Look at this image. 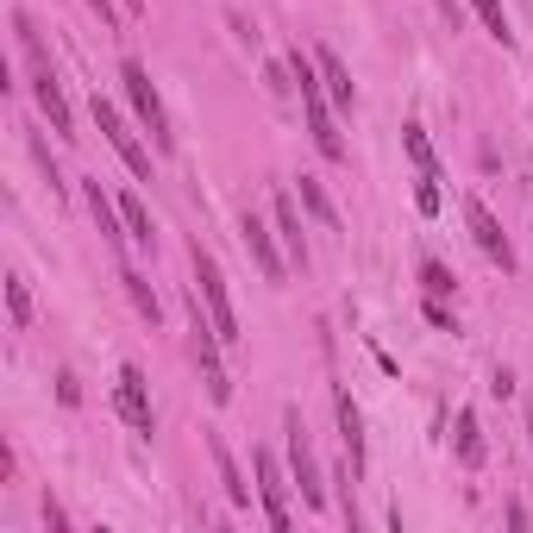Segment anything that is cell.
Here are the masks:
<instances>
[{
  "mask_svg": "<svg viewBox=\"0 0 533 533\" xmlns=\"http://www.w3.org/2000/svg\"><path fill=\"white\" fill-rule=\"evenodd\" d=\"M301 207H308V214H314L320 226H327V233H333V226H339V214H333V201L320 195V182H314V176H301Z\"/></svg>",
  "mask_w": 533,
  "mask_h": 533,
  "instance_id": "7402d4cb",
  "label": "cell"
},
{
  "mask_svg": "<svg viewBox=\"0 0 533 533\" xmlns=\"http://www.w3.org/2000/svg\"><path fill=\"white\" fill-rule=\"evenodd\" d=\"M120 283H126V295H132V308H138V314H145L151 327H157V314H164V308H157V289H151V283H145V276H138L132 264H120Z\"/></svg>",
  "mask_w": 533,
  "mask_h": 533,
  "instance_id": "ffe728a7",
  "label": "cell"
},
{
  "mask_svg": "<svg viewBox=\"0 0 533 533\" xmlns=\"http://www.w3.org/2000/svg\"><path fill=\"white\" fill-rule=\"evenodd\" d=\"M245 245H251V258H258V270L270 276V283H283L289 264H283V251H276V233L264 220H245Z\"/></svg>",
  "mask_w": 533,
  "mask_h": 533,
  "instance_id": "7c38bea8",
  "label": "cell"
},
{
  "mask_svg": "<svg viewBox=\"0 0 533 533\" xmlns=\"http://www.w3.org/2000/svg\"><path fill=\"white\" fill-rule=\"evenodd\" d=\"M113 408H120V421L132 433H157V408H151V383L138 364H120V377H113Z\"/></svg>",
  "mask_w": 533,
  "mask_h": 533,
  "instance_id": "52a82bcc",
  "label": "cell"
},
{
  "mask_svg": "<svg viewBox=\"0 0 533 533\" xmlns=\"http://www.w3.org/2000/svg\"><path fill=\"white\" fill-rule=\"evenodd\" d=\"M13 32H19V51H26V82H32L38 113L51 120V132L76 138V113H69V101H63V82H57L51 57H44V44H38V32H32V19H26V13H13Z\"/></svg>",
  "mask_w": 533,
  "mask_h": 533,
  "instance_id": "6da1fadb",
  "label": "cell"
},
{
  "mask_svg": "<svg viewBox=\"0 0 533 533\" xmlns=\"http://www.w3.org/2000/svg\"><path fill=\"white\" fill-rule=\"evenodd\" d=\"M289 76H295V88H301V113H308V132H314V151L320 157H345V138H339V126H333V95H327V82H320V63H308V57H289Z\"/></svg>",
  "mask_w": 533,
  "mask_h": 533,
  "instance_id": "7a4b0ae2",
  "label": "cell"
},
{
  "mask_svg": "<svg viewBox=\"0 0 533 533\" xmlns=\"http://www.w3.org/2000/svg\"><path fill=\"white\" fill-rule=\"evenodd\" d=\"M207 446H214V465H220V483H226V502L245 508V502H251V490H245V477H239V458L226 452V439H220V433L207 439Z\"/></svg>",
  "mask_w": 533,
  "mask_h": 533,
  "instance_id": "e0dca14e",
  "label": "cell"
},
{
  "mask_svg": "<svg viewBox=\"0 0 533 533\" xmlns=\"http://www.w3.org/2000/svg\"><path fill=\"white\" fill-rule=\"evenodd\" d=\"M314 63H320V82H327L333 107H358V88H352V76H345V63L333 51H314Z\"/></svg>",
  "mask_w": 533,
  "mask_h": 533,
  "instance_id": "2e32d148",
  "label": "cell"
},
{
  "mask_svg": "<svg viewBox=\"0 0 533 533\" xmlns=\"http://www.w3.org/2000/svg\"><path fill=\"white\" fill-rule=\"evenodd\" d=\"M120 7H126V13H145V0H120Z\"/></svg>",
  "mask_w": 533,
  "mask_h": 533,
  "instance_id": "f1b7e54d",
  "label": "cell"
},
{
  "mask_svg": "<svg viewBox=\"0 0 533 533\" xmlns=\"http://www.w3.org/2000/svg\"><path fill=\"white\" fill-rule=\"evenodd\" d=\"M452 446H458V465H465V471H477V465H483V427H477V414H471V408H458Z\"/></svg>",
  "mask_w": 533,
  "mask_h": 533,
  "instance_id": "9a60e30c",
  "label": "cell"
},
{
  "mask_svg": "<svg viewBox=\"0 0 533 533\" xmlns=\"http://www.w3.org/2000/svg\"><path fill=\"white\" fill-rule=\"evenodd\" d=\"M88 7L101 13V26H120V19H113V7H107V0H88Z\"/></svg>",
  "mask_w": 533,
  "mask_h": 533,
  "instance_id": "83f0119b",
  "label": "cell"
},
{
  "mask_svg": "<svg viewBox=\"0 0 533 533\" xmlns=\"http://www.w3.org/2000/svg\"><path fill=\"white\" fill-rule=\"evenodd\" d=\"M527 176H533V157H527Z\"/></svg>",
  "mask_w": 533,
  "mask_h": 533,
  "instance_id": "4dcf8cb0",
  "label": "cell"
},
{
  "mask_svg": "<svg viewBox=\"0 0 533 533\" xmlns=\"http://www.w3.org/2000/svg\"><path fill=\"white\" fill-rule=\"evenodd\" d=\"M427 320H433V327H452V333H458V320L446 314V301H433V295H427Z\"/></svg>",
  "mask_w": 533,
  "mask_h": 533,
  "instance_id": "484cf974",
  "label": "cell"
},
{
  "mask_svg": "<svg viewBox=\"0 0 533 533\" xmlns=\"http://www.w3.org/2000/svg\"><path fill=\"white\" fill-rule=\"evenodd\" d=\"M195 295H201V308H207V320H214V333L233 345L239 339V314H233V295H226V276H220V264L207 258V251L195 245Z\"/></svg>",
  "mask_w": 533,
  "mask_h": 533,
  "instance_id": "277c9868",
  "label": "cell"
},
{
  "mask_svg": "<svg viewBox=\"0 0 533 533\" xmlns=\"http://www.w3.org/2000/svg\"><path fill=\"white\" fill-rule=\"evenodd\" d=\"M402 151L414 157V176H439V157H433V145H427V132L414 126V120L402 126Z\"/></svg>",
  "mask_w": 533,
  "mask_h": 533,
  "instance_id": "ac0fdd59",
  "label": "cell"
},
{
  "mask_svg": "<svg viewBox=\"0 0 533 533\" xmlns=\"http://www.w3.org/2000/svg\"><path fill=\"white\" fill-rule=\"evenodd\" d=\"M333 408H339V439H345V465L364 471V414L352 402V389H333Z\"/></svg>",
  "mask_w": 533,
  "mask_h": 533,
  "instance_id": "8fae6325",
  "label": "cell"
},
{
  "mask_svg": "<svg viewBox=\"0 0 533 533\" xmlns=\"http://www.w3.org/2000/svg\"><path fill=\"white\" fill-rule=\"evenodd\" d=\"M120 88H126V101H132V113H138V126L151 132V145H157V151H170V145H176V132H170V113H164V95H157L151 69L126 57V63H120Z\"/></svg>",
  "mask_w": 533,
  "mask_h": 533,
  "instance_id": "3957f363",
  "label": "cell"
},
{
  "mask_svg": "<svg viewBox=\"0 0 533 533\" xmlns=\"http://www.w3.org/2000/svg\"><path fill=\"white\" fill-rule=\"evenodd\" d=\"M421 283H427V295H433V301H446V295H452V276H446V264H433V258L421 264Z\"/></svg>",
  "mask_w": 533,
  "mask_h": 533,
  "instance_id": "d4e9b609",
  "label": "cell"
},
{
  "mask_svg": "<svg viewBox=\"0 0 533 533\" xmlns=\"http://www.w3.org/2000/svg\"><path fill=\"white\" fill-rule=\"evenodd\" d=\"M7 320H13V327H26V320H32V289H26V276H7Z\"/></svg>",
  "mask_w": 533,
  "mask_h": 533,
  "instance_id": "603a6c76",
  "label": "cell"
},
{
  "mask_svg": "<svg viewBox=\"0 0 533 533\" xmlns=\"http://www.w3.org/2000/svg\"><path fill=\"white\" fill-rule=\"evenodd\" d=\"M289 477L301 483V502L314 508H327V483H320V458H314V446H308V427H301V414L289 408Z\"/></svg>",
  "mask_w": 533,
  "mask_h": 533,
  "instance_id": "ba28073f",
  "label": "cell"
},
{
  "mask_svg": "<svg viewBox=\"0 0 533 533\" xmlns=\"http://www.w3.org/2000/svg\"><path fill=\"white\" fill-rule=\"evenodd\" d=\"M471 7H477V19H483V26H490V38L508 51V44H515V26H508V7H502V0H471Z\"/></svg>",
  "mask_w": 533,
  "mask_h": 533,
  "instance_id": "44dd1931",
  "label": "cell"
},
{
  "mask_svg": "<svg viewBox=\"0 0 533 533\" xmlns=\"http://www.w3.org/2000/svg\"><path fill=\"white\" fill-rule=\"evenodd\" d=\"M251 471H258V502H264V521L283 533V527H295V508H289V483L295 477H283V465H276V452H251Z\"/></svg>",
  "mask_w": 533,
  "mask_h": 533,
  "instance_id": "8992f818",
  "label": "cell"
},
{
  "mask_svg": "<svg viewBox=\"0 0 533 533\" xmlns=\"http://www.w3.org/2000/svg\"><path fill=\"white\" fill-rule=\"evenodd\" d=\"M465 220H471V239H477V251L490 264H502V270H515V245H508V233H502V220L483 207L477 195H465Z\"/></svg>",
  "mask_w": 533,
  "mask_h": 533,
  "instance_id": "30bf717a",
  "label": "cell"
},
{
  "mask_svg": "<svg viewBox=\"0 0 533 533\" xmlns=\"http://www.w3.org/2000/svg\"><path fill=\"white\" fill-rule=\"evenodd\" d=\"M220 333H214V320L201 314V295H195V339H189V352H195V364H201V383H207V396H214L220 408L233 402V377H226V364H220Z\"/></svg>",
  "mask_w": 533,
  "mask_h": 533,
  "instance_id": "5b68a950",
  "label": "cell"
},
{
  "mask_svg": "<svg viewBox=\"0 0 533 533\" xmlns=\"http://www.w3.org/2000/svg\"><path fill=\"white\" fill-rule=\"evenodd\" d=\"M57 396H63L69 408H76V402H82V389H76V377H69V370H63V377H57Z\"/></svg>",
  "mask_w": 533,
  "mask_h": 533,
  "instance_id": "4316f807",
  "label": "cell"
},
{
  "mask_svg": "<svg viewBox=\"0 0 533 533\" xmlns=\"http://www.w3.org/2000/svg\"><path fill=\"white\" fill-rule=\"evenodd\" d=\"M414 207H421L427 220L439 214V176H414Z\"/></svg>",
  "mask_w": 533,
  "mask_h": 533,
  "instance_id": "cb8c5ba5",
  "label": "cell"
},
{
  "mask_svg": "<svg viewBox=\"0 0 533 533\" xmlns=\"http://www.w3.org/2000/svg\"><path fill=\"white\" fill-rule=\"evenodd\" d=\"M95 126L107 132V145H113V151H120V164H126V170H132L138 182H145V176H151V151H145V145H138V132L126 126V113H120V107H113V101H101V95H95Z\"/></svg>",
  "mask_w": 533,
  "mask_h": 533,
  "instance_id": "9c48e42d",
  "label": "cell"
},
{
  "mask_svg": "<svg viewBox=\"0 0 533 533\" xmlns=\"http://www.w3.org/2000/svg\"><path fill=\"white\" fill-rule=\"evenodd\" d=\"M270 220H276V239L289 245V264H301V270H308V239H301L295 201H289V195H276V207H270Z\"/></svg>",
  "mask_w": 533,
  "mask_h": 533,
  "instance_id": "4fadbf2b",
  "label": "cell"
},
{
  "mask_svg": "<svg viewBox=\"0 0 533 533\" xmlns=\"http://www.w3.org/2000/svg\"><path fill=\"white\" fill-rule=\"evenodd\" d=\"M527 433H533V408H527Z\"/></svg>",
  "mask_w": 533,
  "mask_h": 533,
  "instance_id": "f546056e",
  "label": "cell"
},
{
  "mask_svg": "<svg viewBox=\"0 0 533 533\" xmlns=\"http://www.w3.org/2000/svg\"><path fill=\"white\" fill-rule=\"evenodd\" d=\"M120 214H126V233H132V245H157V226H151V214H145V201L138 195H120Z\"/></svg>",
  "mask_w": 533,
  "mask_h": 533,
  "instance_id": "d6986e66",
  "label": "cell"
},
{
  "mask_svg": "<svg viewBox=\"0 0 533 533\" xmlns=\"http://www.w3.org/2000/svg\"><path fill=\"white\" fill-rule=\"evenodd\" d=\"M82 195H88V214H95V220H101V233H107V245H113V251H120V245L132 239V233H120V226H126V214H120V207H113V201L101 195V182H82Z\"/></svg>",
  "mask_w": 533,
  "mask_h": 533,
  "instance_id": "5bb4252c",
  "label": "cell"
}]
</instances>
